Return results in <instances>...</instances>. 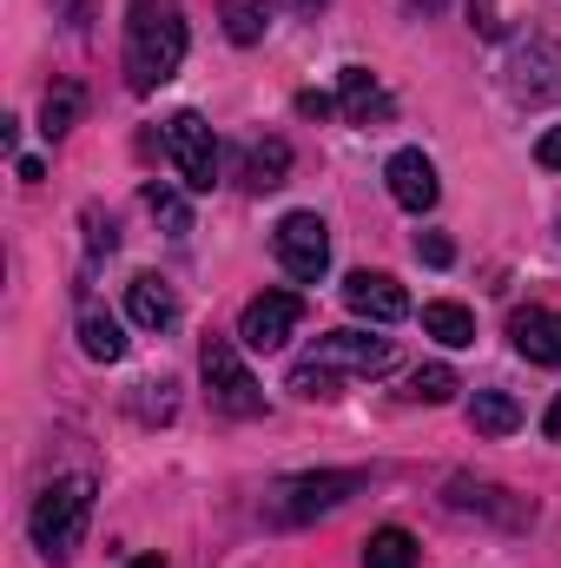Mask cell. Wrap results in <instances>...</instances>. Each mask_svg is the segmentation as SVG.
Instances as JSON below:
<instances>
[{
    "mask_svg": "<svg viewBox=\"0 0 561 568\" xmlns=\"http://www.w3.org/2000/svg\"><path fill=\"white\" fill-rule=\"evenodd\" d=\"M126 568H165V556H140V562H126Z\"/></svg>",
    "mask_w": 561,
    "mask_h": 568,
    "instance_id": "cell-31",
    "label": "cell"
},
{
    "mask_svg": "<svg viewBox=\"0 0 561 568\" xmlns=\"http://www.w3.org/2000/svg\"><path fill=\"white\" fill-rule=\"evenodd\" d=\"M469 429L476 436H516L522 429V404L509 390H476L469 397Z\"/></svg>",
    "mask_w": 561,
    "mask_h": 568,
    "instance_id": "cell-17",
    "label": "cell"
},
{
    "mask_svg": "<svg viewBox=\"0 0 561 568\" xmlns=\"http://www.w3.org/2000/svg\"><path fill=\"white\" fill-rule=\"evenodd\" d=\"M86 225H93V252H113V245H120V232H113V219L100 225V212H86Z\"/></svg>",
    "mask_w": 561,
    "mask_h": 568,
    "instance_id": "cell-28",
    "label": "cell"
},
{
    "mask_svg": "<svg viewBox=\"0 0 561 568\" xmlns=\"http://www.w3.org/2000/svg\"><path fill=\"white\" fill-rule=\"evenodd\" d=\"M456 390H462V384H456V371H449V364H422L404 397H410V404H449Z\"/></svg>",
    "mask_w": 561,
    "mask_h": 568,
    "instance_id": "cell-24",
    "label": "cell"
},
{
    "mask_svg": "<svg viewBox=\"0 0 561 568\" xmlns=\"http://www.w3.org/2000/svg\"><path fill=\"white\" fill-rule=\"evenodd\" d=\"M422 331H429L436 344L462 351V344H476V311L456 304V297H436V304H422Z\"/></svg>",
    "mask_w": 561,
    "mask_h": 568,
    "instance_id": "cell-16",
    "label": "cell"
},
{
    "mask_svg": "<svg viewBox=\"0 0 561 568\" xmlns=\"http://www.w3.org/2000/svg\"><path fill=\"white\" fill-rule=\"evenodd\" d=\"M80 351H86L93 364H120V357H126V331H120V317L100 311V304H80Z\"/></svg>",
    "mask_w": 561,
    "mask_h": 568,
    "instance_id": "cell-15",
    "label": "cell"
},
{
    "mask_svg": "<svg viewBox=\"0 0 561 568\" xmlns=\"http://www.w3.org/2000/svg\"><path fill=\"white\" fill-rule=\"evenodd\" d=\"M297 317H304V297L297 291H258L245 304V317H238V344L245 351H284L290 331H297Z\"/></svg>",
    "mask_w": 561,
    "mask_h": 568,
    "instance_id": "cell-7",
    "label": "cell"
},
{
    "mask_svg": "<svg viewBox=\"0 0 561 568\" xmlns=\"http://www.w3.org/2000/svg\"><path fill=\"white\" fill-rule=\"evenodd\" d=\"M384 179H390V199H397L404 212H417V219L436 205V199H442V185H436V165L422 159L417 145H410V152H397V159L384 165Z\"/></svg>",
    "mask_w": 561,
    "mask_h": 568,
    "instance_id": "cell-12",
    "label": "cell"
},
{
    "mask_svg": "<svg viewBox=\"0 0 561 568\" xmlns=\"http://www.w3.org/2000/svg\"><path fill=\"white\" fill-rule=\"evenodd\" d=\"M297 113H304V120H324V113H330V93H297Z\"/></svg>",
    "mask_w": 561,
    "mask_h": 568,
    "instance_id": "cell-29",
    "label": "cell"
},
{
    "mask_svg": "<svg viewBox=\"0 0 561 568\" xmlns=\"http://www.w3.org/2000/svg\"><path fill=\"white\" fill-rule=\"evenodd\" d=\"M185 67V20L172 0H133L126 7V87L159 93Z\"/></svg>",
    "mask_w": 561,
    "mask_h": 568,
    "instance_id": "cell-1",
    "label": "cell"
},
{
    "mask_svg": "<svg viewBox=\"0 0 561 568\" xmlns=\"http://www.w3.org/2000/svg\"><path fill=\"white\" fill-rule=\"evenodd\" d=\"M310 364L344 371V377H384L397 364V344L390 337H370V331H324L310 344Z\"/></svg>",
    "mask_w": 561,
    "mask_h": 568,
    "instance_id": "cell-5",
    "label": "cell"
},
{
    "mask_svg": "<svg viewBox=\"0 0 561 568\" xmlns=\"http://www.w3.org/2000/svg\"><path fill=\"white\" fill-rule=\"evenodd\" d=\"M218 20H225V40H232V47H258L265 27H272V7H265V0H225Z\"/></svg>",
    "mask_w": 561,
    "mask_h": 568,
    "instance_id": "cell-19",
    "label": "cell"
},
{
    "mask_svg": "<svg viewBox=\"0 0 561 568\" xmlns=\"http://www.w3.org/2000/svg\"><path fill=\"white\" fill-rule=\"evenodd\" d=\"M344 304L370 324H404L410 317V291L390 278V272H350L344 278Z\"/></svg>",
    "mask_w": 561,
    "mask_h": 568,
    "instance_id": "cell-10",
    "label": "cell"
},
{
    "mask_svg": "<svg viewBox=\"0 0 561 568\" xmlns=\"http://www.w3.org/2000/svg\"><path fill=\"white\" fill-rule=\"evenodd\" d=\"M80 113H86V93H80L73 80H60V87L47 93V106H40V133H47V140H67V133L80 126Z\"/></svg>",
    "mask_w": 561,
    "mask_h": 568,
    "instance_id": "cell-18",
    "label": "cell"
},
{
    "mask_svg": "<svg viewBox=\"0 0 561 568\" xmlns=\"http://www.w3.org/2000/svg\"><path fill=\"white\" fill-rule=\"evenodd\" d=\"M509 93H516L522 106L561 100V40H529V47L509 60Z\"/></svg>",
    "mask_w": 561,
    "mask_h": 568,
    "instance_id": "cell-8",
    "label": "cell"
},
{
    "mask_svg": "<svg viewBox=\"0 0 561 568\" xmlns=\"http://www.w3.org/2000/svg\"><path fill=\"white\" fill-rule=\"evenodd\" d=\"M126 311H133L140 331H172L178 324V291L165 278H152V272H140V278L126 284Z\"/></svg>",
    "mask_w": 561,
    "mask_h": 568,
    "instance_id": "cell-14",
    "label": "cell"
},
{
    "mask_svg": "<svg viewBox=\"0 0 561 568\" xmlns=\"http://www.w3.org/2000/svg\"><path fill=\"white\" fill-rule=\"evenodd\" d=\"M364 489V469H324V476H297V483H284V523H304V516H324V509H337L344 496H357Z\"/></svg>",
    "mask_w": 561,
    "mask_h": 568,
    "instance_id": "cell-9",
    "label": "cell"
},
{
    "mask_svg": "<svg viewBox=\"0 0 561 568\" xmlns=\"http://www.w3.org/2000/svg\"><path fill=\"white\" fill-rule=\"evenodd\" d=\"M165 152L178 159V172H185L192 192H212L218 185V140H212V126L198 113H172L165 120Z\"/></svg>",
    "mask_w": 561,
    "mask_h": 568,
    "instance_id": "cell-6",
    "label": "cell"
},
{
    "mask_svg": "<svg viewBox=\"0 0 561 568\" xmlns=\"http://www.w3.org/2000/svg\"><path fill=\"white\" fill-rule=\"evenodd\" d=\"M337 106H344L350 126H384V120H390V93L377 87L370 67H344V80H337Z\"/></svg>",
    "mask_w": 561,
    "mask_h": 568,
    "instance_id": "cell-13",
    "label": "cell"
},
{
    "mask_svg": "<svg viewBox=\"0 0 561 568\" xmlns=\"http://www.w3.org/2000/svg\"><path fill=\"white\" fill-rule=\"evenodd\" d=\"M449 503H456V509H496L502 523H529V509H522V503H502V489L469 483V476H456V483H449Z\"/></svg>",
    "mask_w": 561,
    "mask_h": 568,
    "instance_id": "cell-21",
    "label": "cell"
},
{
    "mask_svg": "<svg viewBox=\"0 0 561 568\" xmlns=\"http://www.w3.org/2000/svg\"><path fill=\"white\" fill-rule=\"evenodd\" d=\"M536 159H542L549 172H561V126H549V133L536 140Z\"/></svg>",
    "mask_w": 561,
    "mask_h": 568,
    "instance_id": "cell-27",
    "label": "cell"
},
{
    "mask_svg": "<svg viewBox=\"0 0 561 568\" xmlns=\"http://www.w3.org/2000/svg\"><path fill=\"white\" fill-rule=\"evenodd\" d=\"M198 371H205V397H212L225 417H265V390H258V377L245 371V357H238L232 337H205Z\"/></svg>",
    "mask_w": 561,
    "mask_h": 568,
    "instance_id": "cell-3",
    "label": "cell"
},
{
    "mask_svg": "<svg viewBox=\"0 0 561 568\" xmlns=\"http://www.w3.org/2000/svg\"><path fill=\"white\" fill-rule=\"evenodd\" d=\"M290 7H304V13H317V7H324V0H290Z\"/></svg>",
    "mask_w": 561,
    "mask_h": 568,
    "instance_id": "cell-32",
    "label": "cell"
},
{
    "mask_svg": "<svg viewBox=\"0 0 561 568\" xmlns=\"http://www.w3.org/2000/svg\"><path fill=\"white\" fill-rule=\"evenodd\" d=\"M417 258H422V265H436V272H442V265L456 258V245H449L442 232H417Z\"/></svg>",
    "mask_w": 561,
    "mask_h": 568,
    "instance_id": "cell-26",
    "label": "cell"
},
{
    "mask_svg": "<svg viewBox=\"0 0 561 568\" xmlns=\"http://www.w3.org/2000/svg\"><path fill=\"white\" fill-rule=\"evenodd\" d=\"M509 344H516L529 364L561 371V311H549V304H522V311L509 317Z\"/></svg>",
    "mask_w": 561,
    "mask_h": 568,
    "instance_id": "cell-11",
    "label": "cell"
},
{
    "mask_svg": "<svg viewBox=\"0 0 561 568\" xmlns=\"http://www.w3.org/2000/svg\"><path fill=\"white\" fill-rule=\"evenodd\" d=\"M145 205H152V212H159V219H165L172 232H192V219H185V205H178V199H172L165 185H145Z\"/></svg>",
    "mask_w": 561,
    "mask_h": 568,
    "instance_id": "cell-25",
    "label": "cell"
},
{
    "mask_svg": "<svg viewBox=\"0 0 561 568\" xmlns=\"http://www.w3.org/2000/svg\"><path fill=\"white\" fill-rule=\"evenodd\" d=\"M542 429H549V443H561V397L549 404V417H542Z\"/></svg>",
    "mask_w": 561,
    "mask_h": 568,
    "instance_id": "cell-30",
    "label": "cell"
},
{
    "mask_svg": "<svg viewBox=\"0 0 561 568\" xmlns=\"http://www.w3.org/2000/svg\"><path fill=\"white\" fill-rule=\"evenodd\" d=\"M245 172H252V192H278L284 172H290V145L284 140H258L252 145V159H245Z\"/></svg>",
    "mask_w": 561,
    "mask_h": 568,
    "instance_id": "cell-22",
    "label": "cell"
},
{
    "mask_svg": "<svg viewBox=\"0 0 561 568\" xmlns=\"http://www.w3.org/2000/svg\"><path fill=\"white\" fill-rule=\"evenodd\" d=\"M272 252L297 284H317L330 272V225L317 212H284L278 232H272Z\"/></svg>",
    "mask_w": 561,
    "mask_h": 568,
    "instance_id": "cell-4",
    "label": "cell"
},
{
    "mask_svg": "<svg viewBox=\"0 0 561 568\" xmlns=\"http://www.w3.org/2000/svg\"><path fill=\"white\" fill-rule=\"evenodd\" d=\"M86 516H93V476H60L40 489L33 503V549L47 562H67L86 536Z\"/></svg>",
    "mask_w": 561,
    "mask_h": 568,
    "instance_id": "cell-2",
    "label": "cell"
},
{
    "mask_svg": "<svg viewBox=\"0 0 561 568\" xmlns=\"http://www.w3.org/2000/svg\"><path fill=\"white\" fill-rule=\"evenodd\" d=\"M290 390H297V397H310V404H330V397H344V371H324V364H310V357H304V364L290 371Z\"/></svg>",
    "mask_w": 561,
    "mask_h": 568,
    "instance_id": "cell-23",
    "label": "cell"
},
{
    "mask_svg": "<svg viewBox=\"0 0 561 568\" xmlns=\"http://www.w3.org/2000/svg\"><path fill=\"white\" fill-rule=\"evenodd\" d=\"M364 568H417V536L410 529H377L370 542H364Z\"/></svg>",
    "mask_w": 561,
    "mask_h": 568,
    "instance_id": "cell-20",
    "label": "cell"
}]
</instances>
